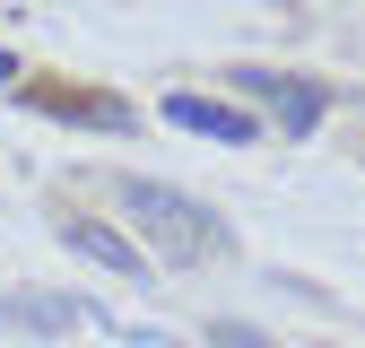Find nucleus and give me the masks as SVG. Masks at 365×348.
<instances>
[{
  "label": "nucleus",
  "mask_w": 365,
  "mask_h": 348,
  "mask_svg": "<svg viewBox=\"0 0 365 348\" xmlns=\"http://www.w3.org/2000/svg\"><path fill=\"white\" fill-rule=\"evenodd\" d=\"M113 200L130 209V227L148 235V252L165 261V270H192V261H226V252H235V227H226L209 200L157 183V174H122Z\"/></svg>",
  "instance_id": "nucleus-1"
},
{
  "label": "nucleus",
  "mask_w": 365,
  "mask_h": 348,
  "mask_svg": "<svg viewBox=\"0 0 365 348\" xmlns=\"http://www.w3.org/2000/svg\"><path fill=\"white\" fill-rule=\"evenodd\" d=\"M235 96H261L269 113H279V130H287V140H304V130L331 113V87H313V78H287V70H252V61L235 70Z\"/></svg>",
  "instance_id": "nucleus-2"
},
{
  "label": "nucleus",
  "mask_w": 365,
  "mask_h": 348,
  "mask_svg": "<svg viewBox=\"0 0 365 348\" xmlns=\"http://www.w3.org/2000/svg\"><path fill=\"white\" fill-rule=\"evenodd\" d=\"M165 122L200 130V140H226V148H252V130H261L244 105H217V96H165Z\"/></svg>",
  "instance_id": "nucleus-3"
},
{
  "label": "nucleus",
  "mask_w": 365,
  "mask_h": 348,
  "mask_svg": "<svg viewBox=\"0 0 365 348\" xmlns=\"http://www.w3.org/2000/svg\"><path fill=\"white\" fill-rule=\"evenodd\" d=\"M61 244H70V252H87V261H105L113 279H148V252L130 244V235H113V227H87V218H61Z\"/></svg>",
  "instance_id": "nucleus-4"
},
{
  "label": "nucleus",
  "mask_w": 365,
  "mask_h": 348,
  "mask_svg": "<svg viewBox=\"0 0 365 348\" xmlns=\"http://www.w3.org/2000/svg\"><path fill=\"white\" fill-rule=\"evenodd\" d=\"M26 105L53 113V122H87V130H130V105L122 96H61V87H35Z\"/></svg>",
  "instance_id": "nucleus-5"
},
{
  "label": "nucleus",
  "mask_w": 365,
  "mask_h": 348,
  "mask_svg": "<svg viewBox=\"0 0 365 348\" xmlns=\"http://www.w3.org/2000/svg\"><path fill=\"white\" fill-rule=\"evenodd\" d=\"M70 322H87V304H70V296H0V331H70Z\"/></svg>",
  "instance_id": "nucleus-6"
},
{
  "label": "nucleus",
  "mask_w": 365,
  "mask_h": 348,
  "mask_svg": "<svg viewBox=\"0 0 365 348\" xmlns=\"http://www.w3.org/2000/svg\"><path fill=\"white\" fill-rule=\"evenodd\" d=\"M209 348H269L252 322H209Z\"/></svg>",
  "instance_id": "nucleus-7"
},
{
  "label": "nucleus",
  "mask_w": 365,
  "mask_h": 348,
  "mask_svg": "<svg viewBox=\"0 0 365 348\" xmlns=\"http://www.w3.org/2000/svg\"><path fill=\"white\" fill-rule=\"evenodd\" d=\"M9 78H18V61H9V53H0V87H9Z\"/></svg>",
  "instance_id": "nucleus-8"
},
{
  "label": "nucleus",
  "mask_w": 365,
  "mask_h": 348,
  "mask_svg": "<svg viewBox=\"0 0 365 348\" xmlns=\"http://www.w3.org/2000/svg\"><path fill=\"white\" fill-rule=\"evenodd\" d=\"M356 105H365V96H356Z\"/></svg>",
  "instance_id": "nucleus-9"
}]
</instances>
